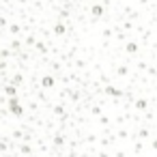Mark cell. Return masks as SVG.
<instances>
[{
	"instance_id": "6da1fadb",
	"label": "cell",
	"mask_w": 157,
	"mask_h": 157,
	"mask_svg": "<svg viewBox=\"0 0 157 157\" xmlns=\"http://www.w3.org/2000/svg\"><path fill=\"white\" fill-rule=\"evenodd\" d=\"M101 13H103V9H101L99 4H95L93 7V15H101Z\"/></svg>"
},
{
	"instance_id": "7a4b0ae2",
	"label": "cell",
	"mask_w": 157,
	"mask_h": 157,
	"mask_svg": "<svg viewBox=\"0 0 157 157\" xmlns=\"http://www.w3.org/2000/svg\"><path fill=\"white\" fill-rule=\"evenodd\" d=\"M108 93H110V95H114V97H118V95H121V90H116V88L110 86V88H108Z\"/></svg>"
},
{
	"instance_id": "3957f363",
	"label": "cell",
	"mask_w": 157,
	"mask_h": 157,
	"mask_svg": "<svg viewBox=\"0 0 157 157\" xmlns=\"http://www.w3.org/2000/svg\"><path fill=\"white\" fill-rule=\"evenodd\" d=\"M43 86H52V78H43Z\"/></svg>"
},
{
	"instance_id": "277c9868",
	"label": "cell",
	"mask_w": 157,
	"mask_h": 157,
	"mask_svg": "<svg viewBox=\"0 0 157 157\" xmlns=\"http://www.w3.org/2000/svg\"><path fill=\"white\" fill-rule=\"evenodd\" d=\"M127 52H136V43H129L127 45Z\"/></svg>"
},
{
	"instance_id": "5b68a950",
	"label": "cell",
	"mask_w": 157,
	"mask_h": 157,
	"mask_svg": "<svg viewBox=\"0 0 157 157\" xmlns=\"http://www.w3.org/2000/svg\"><path fill=\"white\" fill-rule=\"evenodd\" d=\"M136 106H138V108H140V110H144V108H146V101H138V103H136Z\"/></svg>"
},
{
	"instance_id": "8992f818",
	"label": "cell",
	"mask_w": 157,
	"mask_h": 157,
	"mask_svg": "<svg viewBox=\"0 0 157 157\" xmlns=\"http://www.w3.org/2000/svg\"><path fill=\"white\" fill-rule=\"evenodd\" d=\"M153 146H155V149H157V140H155V142H153Z\"/></svg>"
}]
</instances>
